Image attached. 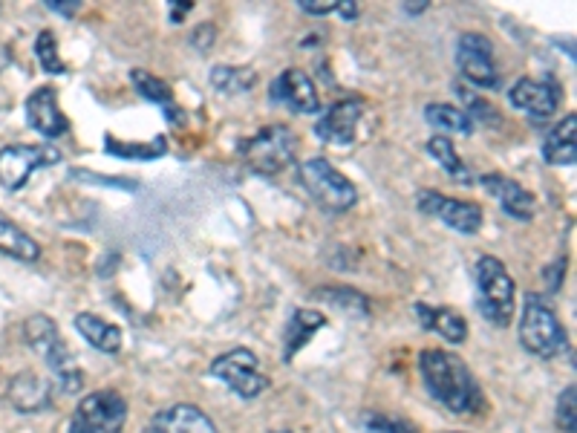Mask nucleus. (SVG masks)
<instances>
[{
  "mask_svg": "<svg viewBox=\"0 0 577 433\" xmlns=\"http://www.w3.org/2000/svg\"><path fill=\"white\" fill-rule=\"evenodd\" d=\"M419 370L427 393L451 413H477L482 405L479 384L471 367L448 350H422Z\"/></svg>",
  "mask_w": 577,
  "mask_h": 433,
  "instance_id": "obj_1",
  "label": "nucleus"
},
{
  "mask_svg": "<svg viewBox=\"0 0 577 433\" xmlns=\"http://www.w3.org/2000/svg\"><path fill=\"white\" fill-rule=\"evenodd\" d=\"M477 278V306L479 315L491 327H508L514 318V281L505 269V263L491 255H482L474 266Z\"/></svg>",
  "mask_w": 577,
  "mask_h": 433,
  "instance_id": "obj_2",
  "label": "nucleus"
},
{
  "mask_svg": "<svg viewBox=\"0 0 577 433\" xmlns=\"http://www.w3.org/2000/svg\"><path fill=\"white\" fill-rule=\"evenodd\" d=\"M520 344L531 356L557 358L569 350V335L563 330L560 318L540 295L528 292L520 318Z\"/></svg>",
  "mask_w": 577,
  "mask_h": 433,
  "instance_id": "obj_3",
  "label": "nucleus"
},
{
  "mask_svg": "<svg viewBox=\"0 0 577 433\" xmlns=\"http://www.w3.org/2000/svg\"><path fill=\"white\" fill-rule=\"evenodd\" d=\"M301 185L306 194L321 205L329 214H344L352 205L358 203V191L350 179L344 177L329 159L324 156H312L298 168Z\"/></svg>",
  "mask_w": 577,
  "mask_h": 433,
  "instance_id": "obj_4",
  "label": "nucleus"
},
{
  "mask_svg": "<svg viewBox=\"0 0 577 433\" xmlns=\"http://www.w3.org/2000/svg\"><path fill=\"white\" fill-rule=\"evenodd\" d=\"M127 413V399L119 390H93L78 402L70 433H122Z\"/></svg>",
  "mask_w": 577,
  "mask_h": 433,
  "instance_id": "obj_5",
  "label": "nucleus"
},
{
  "mask_svg": "<svg viewBox=\"0 0 577 433\" xmlns=\"http://www.w3.org/2000/svg\"><path fill=\"white\" fill-rule=\"evenodd\" d=\"M298 151V136L283 125H272V128L254 133L249 142L240 148L246 165L257 174H277L283 171Z\"/></svg>",
  "mask_w": 577,
  "mask_h": 433,
  "instance_id": "obj_6",
  "label": "nucleus"
},
{
  "mask_svg": "<svg viewBox=\"0 0 577 433\" xmlns=\"http://www.w3.org/2000/svg\"><path fill=\"white\" fill-rule=\"evenodd\" d=\"M211 376L226 382L240 399H257L269 387V379L257 370V356L246 347L228 350L220 358H214Z\"/></svg>",
  "mask_w": 577,
  "mask_h": 433,
  "instance_id": "obj_7",
  "label": "nucleus"
},
{
  "mask_svg": "<svg viewBox=\"0 0 577 433\" xmlns=\"http://www.w3.org/2000/svg\"><path fill=\"white\" fill-rule=\"evenodd\" d=\"M456 67L465 81L482 90H494L500 84V73L494 64V44L479 32H465L456 41Z\"/></svg>",
  "mask_w": 577,
  "mask_h": 433,
  "instance_id": "obj_8",
  "label": "nucleus"
},
{
  "mask_svg": "<svg viewBox=\"0 0 577 433\" xmlns=\"http://www.w3.org/2000/svg\"><path fill=\"white\" fill-rule=\"evenodd\" d=\"M416 205H419L422 214L436 217L439 223H445L456 234L474 237L482 229V208L477 203H468V200H459V197H445L439 191H419Z\"/></svg>",
  "mask_w": 577,
  "mask_h": 433,
  "instance_id": "obj_9",
  "label": "nucleus"
},
{
  "mask_svg": "<svg viewBox=\"0 0 577 433\" xmlns=\"http://www.w3.org/2000/svg\"><path fill=\"white\" fill-rule=\"evenodd\" d=\"M61 159V153L52 145H12L0 151V185L6 191H21L24 182L38 168L55 165Z\"/></svg>",
  "mask_w": 577,
  "mask_h": 433,
  "instance_id": "obj_10",
  "label": "nucleus"
},
{
  "mask_svg": "<svg viewBox=\"0 0 577 433\" xmlns=\"http://www.w3.org/2000/svg\"><path fill=\"white\" fill-rule=\"evenodd\" d=\"M361 113H364L361 99H344V102L329 104L321 113V119L315 122V136L327 145H352Z\"/></svg>",
  "mask_w": 577,
  "mask_h": 433,
  "instance_id": "obj_11",
  "label": "nucleus"
},
{
  "mask_svg": "<svg viewBox=\"0 0 577 433\" xmlns=\"http://www.w3.org/2000/svg\"><path fill=\"white\" fill-rule=\"evenodd\" d=\"M272 96L277 104L289 107L292 113H303V116H315L321 110V99H318V87L309 73H303L298 67L283 70L272 84Z\"/></svg>",
  "mask_w": 577,
  "mask_h": 433,
  "instance_id": "obj_12",
  "label": "nucleus"
},
{
  "mask_svg": "<svg viewBox=\"0 0 577 433\" xmlns=\"http://www.w3.org/2000/svg\"><path fill=\"white\" fill-rule=\"evenodd\" d=\"M508 102L514 104L520 113H526L531 119H549L554 116L557 104H560V87L552 78H520L511 90H508Z\"/></svg>",
  "mask_w": 577,
  "mask_h": 433,
  "instance_id": "obj_13",
  "label": "nucleus"
},
{
  "mask_svg": "<svg viewBox=\"0 0 577 433\" xmlns=\"http://www.w3.org/2000/svg\"><path fill=\"white\" fill-rule=\"evenodd\" d=\"M6 396H9V405L21 413H41V410L50 408L52 399H55V384L35 370H21L9 382Z\"/></svg>",
  "mask_w": 577,
  "mask_h": 433,
  "instance_id": "obj_14",
  "label": "nucleus"
},
{
  "mask_svg": "<svg viewBox=\"0 0 577 433\" xmlns=\"http://www.w3.org/2000/svg\"><path fill=\"white\" fill-rule=\"evenodd\" d=\"M479 185L502 205V211L514 220H531L537 214V200L534 194L523 188L520 182L502 177V174H482Z\"/></svg>",
  "mask_w": 577,
  "mask_h": 433,
  "instance_id": "obj_15",
  "label": "nucleus"
},
{
  "mask_svg": "<svg viewBox=\"0 0 577 433\" xmlns=\"http://www.w3.org/2000/svg\"><path fill=\"white\" fill-rule=\"evenodd\" d=\"M26 119H29V128L38 130L41 136L47 139H58L64 136L70 122L64 116V110L58 107V96L52 87H38L29 99H26Z\"/></svg>",
  "mask_w": 577,
  "mask_h": 433,
  "instance_id": "obj_16",
  "label": "nucleus"
},
{
  "mask_svg": "<svg viewBox=\"0 0 577 433\" xmlns=\"http://www.w3.org/2000/svg\"><path fill=\"white\" fill-rule=\"evenodd\" d=\"M142 433H220L214 419L205 410L194 405H174L159 410L151 419V425Z\"/></svg>",
  "mask_w": 577,
  "mask_h": 433,
  "instance_id": "obj_17",
  "label": "nucleus"
},
{
  "mask_svg": "<svg viewBox=\"0 0 577 433\" xmlns=\"http://www.w3.org/2000/svg\"><path fill=\"white\" fill-rule=\"evenodd\" d=\"M416 318H419L422 330L436 332L439 338H445L451 344H462L468 338V324H465V318L456 309L416 304Z\"/></svg>",
  "mask_w": 577,
  "mask_h": 433,
  "instance_id": "obj_18",
  "label": "nucleus"
},
{
  "mask_svg": "<svg viewBox=\"0 0 577 433\" xmlns=\"http://www.w3.org/2000/svg\"><path fill=\"white\" fill-rule=\"evenodd\" d=\"M543 159L554 168H569L577 159V119L566 116L543 139Z\"/></svg>",
  "mask_w": 577,
  "mask_h": 433,
  "instance_id": "obj_19",
  "label": "nucleus"
},
{
  "mask_svg": "<svg viewBox=\"0 0 577 433\" xmlns=\"http://www.w3.org/2000/svg\"><path fill=\"white\" fill-rule=\"evenodd\" d=\"M73 324H76L78 335H81L87 344H93L99 353L116 356V353L122 350V330H119L116 324L104 321V318L93 315V312H81V315H76Z\"/></svg>",
  "mask_w": 577,
  "mask_h": 433,
  "instance_id": "obj_20",
  "label": "nucleus"
},
{
  "mask_svg": "<svg viewBox=\"0 0 577 433\" xmlns=\"http://www.w3.org/2000/svg\"><path fill=\"white\" fill-rule=\"evenodd\" d=\"M327 327V315L321 309H298L286 327V344H283V358L292 361V358L301 353L303 347L315 338V332Z\"/></svg>",
  "mask_w": 577,
  "mask_h": 433,
  "instance_id": "obj_21",
  "label": "nucleus"
},
{
  "mask_svg": "<svg viewBox=\"0 0 577 433\" xmlns=\"http://www.w3.org/2000/svg\"><path fill=\"white\" fill-rule=\"evenodd\" d=\"M0 255L21 260V263H35L41 257V246L35 243V237H29L15 220H9L0 211Z\"/></svg>",
  "mask_w": 577,
  "mask_h": 433,
  "instance_id": "obj_22",
  "label": "nucleus"
},
{
  "mask_svg": "<svg viewBox=\"0 0 577 433\" xmlns=\"http://www.w3.org/2000/svg\"><path fill=\"white\" fill-rule=\"evenodd\" d=\"M427 153H430V156L442 165V171L451 174V179H456V182L471 185V182L477 179L468 171V165L462 162V156L456 153V148H453V142L448 136H430V139H427Z\"/></svg>",
  "mask_w": 577,
  "mask_h": 433,
  "instance_id": "obj_23",
  "label": "nucleus"
},
{
  "mask_svg": "<svg viewBox=\"0 0 577 433\" xmlns=\"http://www.w3.org/2000/svg\"><path fill=\"white\" fill-rule=\"evenodd\" d=\"M24 341L32 353H38V356L44 358L64 338H61V332H58L50 315H32V318L24 321Z\"/></svg>",
  "mask_w": 577,
  "mask_h": 433,
  "instance_id": "obj_24",
  "label": "nucleus"
},
{
  "mask_svg": "<svg viewBox=\"0 0 577 433\" xmlns=\"http://www.w3.org/2000/svg\"><path fill=\"white\" fill-rule=\"evenodd\" d=\"M425 119L433 128L445 130V133H459V136L474 133V122L465 116V110H459L453 104H427Z\"/></svg>",
  "mask_w": 577,
  "mask_h": 433,
  "instance_id": "obj_25",
  "label": "nucleus"
},
{
  "mask_svg": "<svg viewBox=\"0 0 577 433\" xmlns=\"http://www.w3.org/2000/svg\"><path fill=\"white\" fill-rule=\"evenodd\" d=\"M133 78V87L142 93V99H148V102L159 104V107H165L171 116H174L176 102H174V93H171V87L162 81V78L151 76V73H145V70H133L130 73Z\"/></svg>",
  "mask_w": 577,
  "mask_h": 433,
  "instance_id": "obj_26",
  "label": "nucleus"
},
{
  "mask_svg": "<svg viewBox=\"0 0 577 433\" xmlns=\"http://www.w3.org/2000/svg\"><path fill=\"white\" fill-rule=\"evenodd\" d=\"M254 73H251L249 67H214V73H211V84L217 87V90H223L228 96H237V93H246L254 87Z\"/></svg>",
  "mask_w": 577,
  "mask_h": 433,
  "instance_id": "obj_27",
  "label": "nucleus"
},
{
  "mask_svg": "<svg viewBox=\"0 0 577 433\" xmlns=\"http://www.w3.org/2000/svg\"><path fill=\"white\" fill-rule=\"evenodd\" d=\"M35 58L44 67V73H50V76H61L64 73V61L58 55V41H55V35H52L50 29H44L35 38Z\"/></svg>",
  "mask_w": 577,
  "mask_h": 433,
  "instance_id": "obj_28",
  "label": "nucleus"
},
{
  "mask_svg": "<svg viewBox=\"0 0 577 433\" xmlns=\"http://www.w3.org/2000/svg\"><path fill=\"white\" fill-rule=\"evenodd\" d=\"M364 431L367 433H422L413 422L402 416H384V413H370L364 416Z\"/></svg>",
  "mask_w": 577,
  "mask_h": 433,
  "instance_id": "obj_29",
  "label": "nucleus"
},
{
  "mask_svg": "<svg viewBox=\"0 0 577 433\" xmlns=\"http://www.w3.org/2000/svg\"><path fill=\"white\" fill-rule=\"evenodd\" d=\"M575 384H569L563 393H560V399H557V428L563 433H575V408H577V399H575Z\"/></svg>",
  "mask_w": 577,
  "mask_h": 433,
  "instance_id": "obj_30",
  "label": "nucleus"
},
{
  "mask_svg": "<svg viewBox=\"0 0 577 433\" xmlns=\"http://www.w3.org/2000/svg\"><path fill=\"white\" fill-rule=\"evenodd\" d=\"M324 295H332L335 301H338V306H344V309H350V312H367L370 306H367V298L364 295H358V292H352V289H321Z\"/></svg>",
  "mask_w": 577,
  "mask_h": 433,
  "instance_id": "obj_31",
  "label": "nucleus"
},
{
  "mask_svg": "<svg viewBox=\"0 0 577 433\" xmlns=\"http://www.w3.org/2000/svg\"><path fill=\"white\" fill-rule=\"evenodd\" d=\"M107 151L116 153V156H159V153L165 151V145H156V148H151V145H116L113 139H107Z\"/></svg>",
  "mask_w": 577,
  "mask_h": 433,
  "instance_id": "obj_32",
  "label": "nucleus"
},
{
  "mask_svg": "<svg viewBox=\"0 0 577 433\" xmlns=\"http://www.w3.org/2000/svg\"><path fill=\"white\" fill-rule=\"evenodd\" d=\"M298 6L306 15H329L338 9V0H298Z\"/></svg>",
  "mask_w": 577,
  "mask_h": 433,
  "instance_id": "obj_33",
  "label": "nucleus"
},
{
  "mask_svg": "<svg viewBox=\"0 0 577 433\" xmlns=\"http://www.w3.org/2000/svg\"><path fill=\"white\" fill-rule=\"evenodd\" d=\"M341 18H347V21H352V18H358V3L355 0H338V9H335Z\"/></svg>",
  "mask_w": 577,
  "mask_h": 433,
  "instance_id": "obj_34",
  "label": "nucleus"
},
{
  "mask_svg": "<svg viewBox=\"0 0 577 433\" xmlns=\"http://www.w3.org/2000/svg\"><path fill=\"white\" fill-rule=\"evenodd\" d=\"M47 6H50V9H55V12H64V15H73V12L78 9L76 0H50Z\"/></svg>",
  "mask_w": 577,
  "mask_h": 433,
  "instance_id": "obj_35",
  "label": "nucleus"
},
{
  "mask_svg": "<svg viewBox=\"0 0 577 433\" xmlns=\"http://www.w3.org/2000/svg\"><path fill=\"white\" fill-rule=\"evenodd\" d=\"M404 9H407V12H422V9H427V3L425 0H413V3H410V6H404Z\"/></svg>",
  "mask_w": 577,
  "mask_h": 433,
  "instance_id": "obj_36",
  "label": "nucleus"
},
{
  "mask_svg": "<svg viewBox=\"0 0 577 433\" xmlns=\"http://www.w3.org/2000/svg\"><path fill=\"white\" fill-rule=\"evenodd\" d=\"M275 433H292V431H275Z\"/></svg>",
  "mask_w": 577,
  "mask_h": 433,
  "instance_id": "obj_37",
  "label": "nucleus"
},
{
  "mask_svg": "<svg viewBox=\"0 0 577 433\" xmlns=\"http://www.w3.org/2000/svg\"><path fill=\"white\" fill-rule=\"evenodd\" d=\"M451 433H462V431H451Z\"/></svg>",
  "mask_w": 577,
  "mask_h": 433,
  "instance_id": "obj_38",
  "label": "nucleus"
}]
</instances>
